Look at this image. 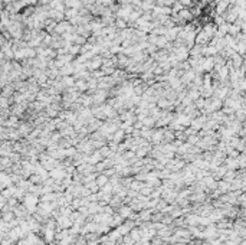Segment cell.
<instances>
[{
	"label": "cell",
	"instance_id": "obj_1",
	"mask_svg": "<svg viewBox=\"0 0 246 245\" xmlns=\"http://www.w3.org/2000/svg\"><path fill=\"white\" fill-rule=\"evenodd\" d=\"M181 2H183V3H186V4H187V3H190V0H181Z\"/></svg>",
	"mask_w": 246,
	"mask_h": 245
}]
</instances>
